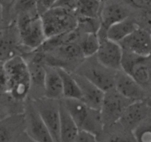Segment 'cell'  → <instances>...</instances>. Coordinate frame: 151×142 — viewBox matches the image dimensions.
I'll list each match as a JSON object with an SVG mask.
<instances>
[{"instance_id": "1", "label": "cell", "mask_w": 151, "mask_h": 142, "mask_svg": "<svg viewBox=\"0 0 151 142\" xmlns=\"http://www.w3.org/2000/svg\"><path fill=\"white\" fill-rule=\"evenodd\" d=\"M7 80V95L18 102H24L29 96L30 80L27 64L22 56L4 62Z\"/></svg>"}, {"instance_id": "2", "label": "cell", "mask_w": 151, "mask_h": 142, "mask_svg": "<svg viewBox=\"0 0 151 142\" xmlns=\"http://www.w3.org/2000/svg\"><path fill=\"white\" fill-rule=\"evenodd\" d=\"M60 102L80 131L98 137L103 130L100 109L91 108L78 99H62Z\"/></svg>"}, {"instance_id": "3", "label": "cell", "mask_w": 151, "mask_h": 142, "mask_svg": "<svg viewBox=\"0 0 151 142\" xmlns=\"http://www.w3.org/2000/svg\"><path fill=\"white\" fill-rule=\"evenodd\" d=\"M40 52L42 53L43 61L46 65L61 68L69 72H73L85 59L76 42L66 43Z\"/></svg>"}, {"instance_id": "4", "label": "cell", "mask_w": 151, "mask_h": 142, "mask_svg": "<svg viewBox=\"0 0 151 142\" xmlns=\"http://www.w3.org/2000/svg\"><path fill=\"white\" fill-rule=\"evenodd\" d=\"M21 43L29 51L39 48L47 39L39 14H22L14 19Z\"/></svg>"}, {"instance_id": "5", "label": "cell", "mask_w": 151, "mask_h": 142, "mask_svg": "<svg viewBox=\"0 0 151 142\" xmlns=\"http://www.w3.org/2000/svg\"><path fill=\"white\" fill-rule=\"evenodd\" d=\"M40 16L47 38L73 30L78 25L76 13L60 7H52Z\"/></svg>"}, {"instance_id": "6", "label": "cell", "mask_w": 151, "mask_h": 142, "mask_svg": "<svg viewBox=\"0 0 151 142\" xmlns=\"http://www.w3.org/2000/svg\"><path fill=\"white\" fill-rule=\"evenodd\" d=\"M116 71L102 64L95 56L85 58L73 72L81 75L106 92L114 87Z\"/></svg>"}, {"instance_id": "7", "label": "cell", "mask_w": 151, "mask_h": 142, "mask_svg": "<svg viewBox=\"0 0 151 142\" xmlns=\"http://www.w3.org/2000/svg\"><path fill=\"white\" fill-rule=\"evenodd\" d=\"M121 70L150 93V56H139L122 50Z\"/></svg>"}, {"instance_id": "8", "label": "cell", "mask_w": 151, "mask_h": 142, "mask_svg": "<svg viewBox=\"0 0 151 142\" xmlns=\"http://www.w3.org/2000/svg\"><path fill=\"white\" fill-rule=\"evenodd\" d=\"M32 101L54 142H60V100L44 96Z\"/></svg>"}, {"instance_id": "9", "label": "cell", "mask_w": 151, "mask_h": 142, "mask_svg": "<svg viewBox=\"0 0 151 142\" xmlns=\"http://www.w3.org/2000/svg\"><path fill=\"white\" fill-rule=\"evenodd\" d=\"M22 57L27 64L30 80V89L28 99L33 100L44 97L46 64L43 61L42 53L38 50H34Z\"/></svg>"}, {"instance_id": "10", "label": "cell", "mask_w": 151, "mask_h": 142, "mask_svg": "<svg viewBox=\"0 0 151 142\" xmlns=\"http://www.w3.org/2000/svg\"><path fill=\"white\" fill-rule=\"evenodd\" d=\"M132 102L119 94L114 88L105 92L100 109L103 128L117 123L125 108Z\"/></svg>"}, {"instance_id": "11", "label": "cell", "mask_w": 151, "mask_h": 142, "mask_svg": "<svg viewBox=\"0 0 151 142\" xmlns=\"http://www.w3.org/2000/svg\"><path fill=\"white\" fill-rule=\"evenodd\" d=\"M24 132L37 142H54L48 129L35 107L32 99H27L24 102Z\"/></svg>"}, {"instance_id": "12", "label": "cell", "mask_w": 151, "mask_h": 142, "mask_svg": "<svg viewBox=\"0 0 151 142\" xmlns=\"http://www.w3.org/2000/svg\"><path fill=\"white\" fill-rule=\"evenodd\" d=\"M22 44L17 28L13 22L0 30V62L6 61L16 56H24L30 53Z\"/></svg>"}, {"instance_id": "13", "label": "cell", "mask_w": 151, "mask_h": 142, "mask_svg": "<svg viewBox=\"0 0 151 142\" xmlns=\"http://www.w3.org/2000/svg\"><path fill=\"white\" fill-rule=\"evenodd\" d=\"M131 14L130 8L123 1H103L100 13V26L97 33L99 38L106 37V32L111 26L130 17Z\"/></svg>"}, {"instance_id": "14", "label": "cell", "mask_w": 151, "mask_h": 142, "mask_svg": "<svg viewBox=\"0 0 151 142\" xmlns=\"http://www.w3.org/2000/svg\"><path fill=\"white\" fill-rule=\"evenodd\" d=\"M150 117H151L150 98H148L130 104L123 111L118 123L124 128L133 131Z\"/></svg>"}, {"instance_id": "15", "label": "cell", "mask_w": 151, "mask_h": 142, "mask_svg": "<svg viewBox=\"0 0 151 142\" xmlns=\"http://www.w3.org/2000/svg\"><path fill=\"white\" fill-rule=\"evenodd\" d=\"M119 44L123 50L139 56H150L151 35L150 30L139 27L128 36L119 41Z\"/></svg>"}, {"instance_id": "16", "label": "cell", "mask_w": 151, "mask_h": 142, "mask_svg": "<svg viewBox=\"0 0 151 142\" xmlns=\"http://www.w3.org/2000/svg\"><path fill=\"white\" fill-rule=\"evenodd\" d=\"M100 45L95 56L103 65L114 71L121 70L122 48L119 43L107 37L99 38Z\"/></svg>"}, {"instance_id": "17", "label": "cell", "mask_w": 151, "mask_h": 142, "mask_svg": "<svg viewBox=\"0 0 151 142\" xmlns=\"http://www.w3.org/2000/svg\"><path fill=\"white\" fill-rule=\"evenodd\" d=\"M114 88L131 101L148 99L150 93L146 91L130 75L120 70L116 72Z\"/></svg>"}, {"instance_id": "18", "label": "cell", "mask_w": 151, "mask_h": 142, "mask_svg": "<svg viewBox=\"0 0 151 142\" xmlns=\"http://www.w3.org/2000/svg\"><path fill=\"white\" fill-rule=\"evenodd\" d=\"M24 130L23 112L0 118V142H16Z\"/></svg>"}, {"instance_id": "19", "label": "cell", "mask_w": 151, "mask_h": 142, "mask_svg": "<svg viewBox=\"0 0 151 142\" xmlns=\"http://www.w3.org/2000/svg\"><path fill=\"white\" fill-rule=\"evenodd\" d=\"M71 73L75 78L81 90V101L90 107L100 109L105 92L82 75L75 72Z\"/></svg>"}, {"instance_id": "20", "label": "cell", "mask_w": 151, "mask_h": 142, "mask_svg": "<svg viewBox=\"0 0 151 142\" xmlns=\"http://www.w3.org/2000/svg\"><path fill=\"white\" fill-rule=\"evenodd\" d=\"M44 78V96L48 99L61 100L63 99V88L60 74L56 67L46 65Z\"/></svg>"}, {"instance_id": "21", "label": "cell", "mask_w": 151, "mask_h": 142, "mask_svg": "<svg viewBox=\"0 0 151 142\" xmlns=\"http://www.w3.org/2000/svg\"><path fill=\"white\" fill-rule=\"evenodd\" d=\"M97 139L99 142H136L133 132L124 128L118 122L104 127Z\"/></svg>"}, {"instance_id": "22", "label": "cell", "mask_w": 151, "mask_h": 142, "mask_svg": "<svg viewBox=\"0 0 151 142\" xmlns=\"http://www.w3.org/2000/svg\"><path fill=\"white\" fill-rule=\"evenodd\" d=\"M139 27L140 26L136 19L130 16L111 26L106 32V37L119 43Z\"/></svg>"}, {"instance_id": "23", "label": "cell", "mask_w": 151, "mask_h": 142, "mask_svg": "<svg viewBox=\"0 0 151 142\" xmlns=\"http://www.w3.org/2000/svg\"><path fill=\"white\" fill-rule=\"evenodd\" d=\"M60 103V142H75L79 130Z\"/></svg>"}, {"instance_id": "24", "label": "cell", "mask_w": 151, "mask_h": 142, "mask_svg": "<svg viewBox=\"0 0 151 142\" xmlns=\"http://www.w3.org/2000/svg\"><path fill=\"white\" fill-rule=\"evenodd\" d=\"M57 69L61 78L63 99H78L81 101V90L72 73L61 68Z\"/></svg>"}, {"instance_id": "25", "label": "cell", "mask_w": 151, "mask_h": 142, "mask_svg": "<svg viewBox=\"0 0 151 142\" xmlns=\"http://www.w3.org/2000/svg\"><path fill=\"white\" fill-rule=\"evenodd\" d=\"M84 58L95 56L100 45V39L97 33H81L77 42Z\"/></svg>"}, {"instance_id": "26", "label": "cell", "mask_w": 151, "mask_h": 142, "mask_svg": "<svg viewBox=\"0 0 151 142\" xmlns=\"http://www.w3.org/2000/svg\"><path fill=\"white\" fill-rule=\"evenodd\" d=\"M102 4L99 0H78L75 13L78 17L100 19Z\"/></svg>"}, {"instance_id": "27", "label": "cell", "mask_w": 151, "mask_h": 142, "mask_svg": "<svg viewBox=\"0 0 151 142\" xmlns=\"http://www.w3.org/2000/svg\"><path fill=\"white\" fill-rule=\"evenodd\" d=\"M22 14H39L37 0H16L13 8L14 19L17 16Z\"/></svg>"}, {"instance_id": "28", "label": "cell", "mask_w": 151, "mask_h": 142, "mask_svg": "<svg viewBox=\"0 0 151 142\" xmlns=\"http://www.w3.org/2000/svg\"><path fill=\"white\" fill-rule=\"evenodd\" d=\"M136 142H151V117L133 130Z\"/></svg>"}, {"instance_id": "29", "label": "cell", "mask_w": 151, "mask_h": 142, "mask_svg": "<svg viewBox=\"0 0 151 142\" xmlns=\"http://www.w3.org/2000/svg\"><path fill=\"white\" fill-rule=\"evenodd\" d=\"M16 0H0L3 28L14 22L13 8Z\"/></svg>"}, {"instance_id": "30", "label": "cell", "mask_w": 151, "mask_h": 142, "mask_svg": "<svg viewBox=\"0 0 151 142\" xmlns=\"http://www.w3.org/2000/svg\"><path fill=\"white\" fill-rule=\"evenodd\" d=\"M127 6L135 10L145 12H150L151 0H125L123 1Z\"/></svg>"}, {"instance_id": "31", "label": "cell", "mask_w": 151, "mask_h": 142, "mask_svg": "<svg viewBox=\"0 0 151 142\" xmlns=\"http://www.w3.org/2000/svg\"><path fill=\"white\" fill-rule=\"evenodd\" d=\"M7 94V80L4 62H0V99Z\"/></svg>"}, {"instance_id": "32", "label": "cell", "mask_w": 151, "mask_h": 142, "mask_svg": "<svg viewBox=\"0 0 151 142\" xmlns=\"http://www.w3.org/2000/svg\"><path fill=\"white\" fill-rule=\"evenodd\" d=\"M78 3V0H57L52 7H60V8L71 10L75 13Z\"/></svg>"}, {"instance_id": "33", "label": "cell", "mask_w": 151, "mask_h": 142, "mask_svg": "<svg viewBox=\"0 0 151 142\" xmlns=\"http://www.w3.org/2000/svg\"><path fill=\"white\" fill-rule=\"evenodd\" d=\"M75 142H99L96 136L85 131L78 132Z\"/></svg>"}, {"instance_id": "34", "label": "cell", "mask_w": 151, "mask_h": 142, "mask_svg": "<svg viewBox=\"0 0 151 142\" xmlns=\"http://www.w3.org/2000/svg\"><path fill=\"white\" fill-rule=\"evenodd\" d=\"M56 1L57 0H37L38 11L39 15H41L46 10L51 8Z\"/></svg>"}, {"instance_id": "35", "label": "cell", "mask_w": 151, "mask_h": 142, "mask_svg": "<svg viewBox=\"0 0 151 142\" xmlns=\"http://www.w3.org/2000/svg\"><path fill=\"white\" fill-rule=\"evenodd\" d=\"M16 142H37L35 140H33L32 138H31L25 132H24L23 133L19 135V137L18 138Z\"/></svg>"}, {"instance_id": "36", "label": "cell", "mask_w": 151, "mask_h": 142, "mask_svg": "<svg viewBox=\"0 0 151 142\" xmlns=\"http://www.w3.org/2000/svg\"><path fill=\"white\" fill-rule=\"evenodd\" d=\"M3 28V24H2V18H1V7H0V30Z\"/></svg>"}, {"instance_id": "37", "label": "cell", "mask_w": 151, "mask_h": 142, "mask_svg": "<svg viewBox=\"0 0 151 142\" xmlns=\"http://www.w3.org/2000/svg\"><path fill=\"white\" fill-rule=\"evenodd\" d=\"M99 1H106V0H99Z\"/></svg>"}]
</instances>
